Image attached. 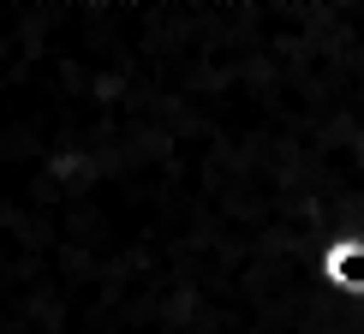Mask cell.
<instances>
[{"mask_svg":"<svg viewBox=\"0 0 364 334\" xmlns=\"http://www.w3.org/2000/svg\"><path fill=\"white\" fill-rule=\"evenodd\" d=\"M328 281H341L346 293H364V245H335L328 251Z\"/></svg>","mask_w":364,"mask_h":334,"instance_id":"1","label":"cell"}]
</instances>
